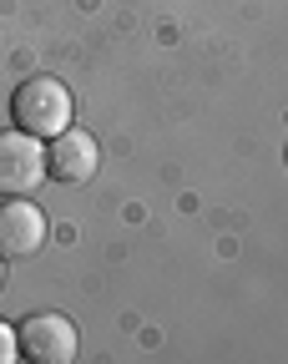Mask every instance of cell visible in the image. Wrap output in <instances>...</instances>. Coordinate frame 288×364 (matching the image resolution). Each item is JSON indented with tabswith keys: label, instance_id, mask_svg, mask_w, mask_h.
I'll return each mask as SVG.
<instances>
[{
	"label": "cell",
	"instance_id": "cell-1",
	"mask_svg": "<svg viewBox=\"0 0 288 364\" xmlns=\"http://www.w3.org/2000/svg\"><path fill=\"white\" fill-rule=\"evenodd\" d=\"M71 91L56 81V76H31V81H21L16 86V97H11V117H16V127L21 132H31V136H61L66 127H71Z\"/></svg>",
	"mask_w": 288,
	"mask_h": 364
},
{
	"label": "cell",
	"instance_id": "cell-2",
	"mask_svg": "<svg viewBox=\"0 0 288 364\" xmlns=\"http://www.w3.org/2000/svg\"><path fill=\"white\" fill-rule=\"evenodd\" d=\"M46 182V147L31 132H0V198H26Z\"/></svg>",
	"mask_w": 288,
	"mask_h": 364
},
{
	"label": "cell",
	"instance_id": "cell-3",
	"mask_svg": "<svg viewBox=\"0 0 288 364\" xmlns=\"http://www.w3.org/2000/svg\"><path fill=\"white\" fill-rule=\"evenodd\" d=\"M21 359L31 364H71L76 359V324L66 314H31L16 329Z\"/></svg>",
	"mask_w": 288,
	"mask_h": 364
},
{
	"label": "cell",
	"instance_id": "cell-4",
	"mask_svg": "<svg viewBox=\"0 0 288 364\" xmlns=\"http://www.w3.org/2000/svg\"><path fill=\"white\" fill-rule=\"evenodd\" d=\"M46 248V213L26 198L0 203V258H31Z\"/></svg>",
	"mask_w": 288,
	"mask_h": 364
},
{
	"label": "cell",
	"instance_id": "cell-5",
	"mask_svg": "<svg viewBox=\"0 0 288 364\" xmlns=\"http://www.w3.org/2000/svg\"><path fill=\"white\" fill-rule=\"evenodd\" d=\"M46 177L56 182H91L96 177V142L86 132H61L51 136V147H46Z\"/></svg>",
	"mask_w": 288,
	"mask_h": 364
},
{
	"label": "cell",
	"instance_id": "cell-6",
	"mask_svg": "<svg viewBox=\"0 0 288 364\" xmlns=\"http://www.w3.org/2000/svg\"><path fill=\"white\" fill-rule=\"evenodd\" d=\"M21 354V344H16V329L11 324H0V364H11Z\"/></svg>",
	"mask_w": 288,
	"mask_h": 364
},
{
	"label": "cell",
	"instance_id": "cell-7",
	"mask_svg": "<svg viewBox=\"0 0 288 364\" xmlns=\"http://www.w3.org/2000/svg\"><path fill=\"white\" fill-rule=\"evenodd\" d=\"M0 284H6V258H0Z\"/></svg>",
	"mask_w": 288,
	"mask_h": 364
},
{
	"label": "cell",
	"instance_id": "cell-8",
	"mask_svg": "<svg viewBox=\"0 0 288 364\" xmlns=\"http://www.w3.org/2000/svg\"><path fill=\"white\" fill-rule=\"evenodd\" d=\"M283 157H288V152H283Z\"/></svg>",
	"mask_w": 288,
	"mask_h": 364
}]
</instances>
